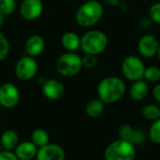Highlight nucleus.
I'll return each instance as SVG.
<instances>
[{
    "label": "nucleus",
    "instance_id": "nucleus-1",
    "mask_svg": "<svg viewBox=\"0 0 160 160\" xmlns=\"http://www.w3.org/2000/svg\"><path fill=\"white\" fill-rule=\"evenodd\" d=\"M127 86L125 82L114 76H109L102 79L97 88L98 98L107 104H112L119 101L125 96Z\"/></svg>",
    "mask_w": 160,
    "mask_h": 160
},
{
    "label": "nucleus",
    "instance_id": "nucleus-2",
    "mask_svg": "<svg viewBox=\"0 0 160 160\" xmlns=\"http://www.w3.org/2000/svg\"><path fill=\"white\" fill-rule=\"evenodd\" d=\"M104 8L98 0H88L79 7L75 14L78 25L89 28L97 24L102 18Z\"/></svg>",
    "mask_w": 160,
    "mask_h": 160
},
{
    "label": "nucleus",
    "instance_id": "nucleus-3",
    "mask_svg": "<svg viewBox=\"0 0 160 160\" xmlns=\"http://www.w3.org/2000/svg\"><path fill=\"white\" fill-rule=\"evenodd\" d=\"M108 44L107 35L100 30L87 31L81 38V49L86 54L98 55L107 49Z\"/></svg>",
    "mask_w": 160,
    "mask_h": 160
},
{
    "label": "nucleus",
    "instance_id": "nucleus-4",
    "mask_svg": "<svg viewBox=\"0 0 160 160\" xmlns=\"http://www.w3.org/2000/svg\"><path fill=\"white\" fill-rule=\"evenodd\" d=\"M135 158V145L129 141L120 139L111 142L104 152L105 160H134Z\"/></svg>",
    "mask_w": 160,
    "mask_h": 160
},
{
    "label": "nucleus",
    "instance_id": "nucleus-5",
    "mask_svg": "<svg viewBox=\"0 0 160 160\" xmlns=\"http://www.w3.org/2000/svg\"><path fill=\"white\" fill-rule=\"evenodd\" d=\"M55 68L57 72L64 77L76 76L83 68L82 57L75 52H65L58 57Z\"/></svg>",
    "mask_w": 160,
    "mask_h": 160
},
{
    "label": "nucleus",
    "instance_id": "nucleus-6",
    "mask_svg": "<svg viewBox=\"0 0 160 160\" xmlns=\"http://www.w3.org/2000/svg\"><path fill=\"white\" fill-rule=\"evenodd\" d=\"M121 70L127 80L135 82L143 79L145 66L140 57L136 55H129L123 60Z\"/></svg>",
    "mask_w": 160,
    "mask_h": 160
},
{
    "label": "nucleus",
    "instance_id": "nucleus-7",
    "mask_svg": "<svg viewBox=\"0 0 160 160\" xmlns=\"http://www.w3.org/2000/svg\"><path fill=\"white\" fill-rule=\"evenodd\" d=\"M38 69V66L34 57L29 55L21 57L14 68L16 77L21 81H29L33 79Z\"/></svg>",
    "mask_w": 160,
    "mask_h": 160
},
{
    "label": "nucleus",
    "instance_id": "nucleus-8",
    "mask_svg": "<svg viewBox=\"0 0 160 160\" xmlns=\"http://www.w3.org/2000/svg\"><path fill=\"white\" fill-rule=\"evenodd\" d=\"M20 101V92L11 82H5L0 86V105L6 109L15 107Z\"/></svg>",
    "mask_w": 160,
    "mask_h": 160
},
{
    "label": "nucleus",
    "instance_id": "nucleus-9",
    "mask_svg": "<svg viewBox=\"0 0 160 160\" xmlns=\"http://www.w3.org/2000/svg\"><path fill=\"white\" fill-rule=\"evenodd\" d=\"M159 45V40L155 35L145 34L138 41V51L142 57L152 58L158 55Z\"/></svg>",
    "mask_w": 160,
    "mask_h": 160
},
{
    "label": "nucleus",
    "instance_id": "nucleus-10",
    "mask_svg": "<svg viewBox=\"0 0 160 160\" xmlns=\"http://www.w3.org/2000/svg\"><path fill=\"white\" fill-rule=\"evenodd\" d=\"M20 15L26 21L38 19L43 12V3L41 0H22L19 8Z\"/></svg>",
    "mask_w": 160,
    "mask_h": 160
},
{
    "label": "nucleus",
    "instance_id": "nucleus-11",
    "mask_svg": "<svg viewBox=\"0 0 160 160\" xmlns=\"http://www.w3.org/2000/svg\"><path fill=\"white\" fill-rule=\"evenodd\" d=\"M41 90L44 97L50 100H58L65 94L64 84L56 79L46 80L41 85Z\"/></svg>",
    "mask_w": 160,
    "mask_h": 160
},
{
    "label": "nucleus",
    "instance_id": "nucleus-12",
    "mask_svg": "<svg viewBox=\"0 0 160 160\" xmlns=\"http://www.w3.org/2000/svg\"><path fill=\"white\" fill-rule=\"evenodd\" d=\"M37 160H65L66 154L64 149L55 143H49L41 148H38Z\"/></svg>",
    "mask_w": 160,
    "mask_h": 160
},
{
    "label": "nucleus",
    "instance_id": "nucleus-13",
    "mask_svg": "<svg viewBox=\"0 0 160 160\" xmlns=\"http://www.w3.org/2000/svg\"><path fill=\"white\" fill-rule=\"evenodd\" d=\"M45 49V40L42 37L38 35L30 36L24 44V50L27 55L31 57H36L40 55Z\"/></svg>",
    "mask_w": 160,
    "mask_h": 160
},
{
    "label": "nucleus",
    "instance_id": "nucleus-14",
    "mask_svg": "<svg viewBox=\"0 0 160 160\" xmlns=\"http://www.w3.org/2000/svg\"><path fill=\"white\" fill-rule=\"evenodd\" d=\"M38 148L29 141L22 142L14 149V154L19 160H31L36 158Z\"/></svg>",
    "mask_w": 160,
    "mask_h": 160
},
{
    "label": "nucleus",
    "instance_id": "nucleus-15",
    "mask_svg": "<svg viewBox=\"0 0 160 160\" xmlns=\"http://www.w3.org/2000/svg\"><path fill=\"white\" fill-rule=\"evenodd\" d=\"M149 93L148 83L143 80H139L132 82L129 88V96L135 101L143 100Z\"/></svg>",
    "mask_w": 160,
    "mask_h": 160
},
{
    "label": "nucleus",
    "instance_id": "nucleus-16",
    "mask_svg": "<svg viewBox=\"0 0 160 160\" xmlns=\"http://www.w3.org/2000/svg\"><path fill=\"white\" fill-rule=\"evenodd\" d=\"M61 44L68 52H76L81 48V37L74 32H67L61 38Z\"/></svg>",
    "mask_w": 160,
    "mask_h": 160
},
{
    "label": "nucleus",
    "instance_id": "nucleus-17",
    "mask_svg": "<svg viewBox=\"0 0 160 160\" xmlns=\"http://www.w3.org/2000/svg\"><path fill=\"white\" fill-rule=\"evenodd\" d=\"M0 142L4 150L12 151L19 144V135L15 130L8 129L1 135Z\"/></svg>",
    "mask_w": 160,
    "mask_h": 160
},
{
    "label": "nucleus",
    "instance_id": "nucleus-18",
    "mask_svg": "<svg viewBox=\"0 0 160 160\" xmlns=\"http://www.w3.org/2000/svg\"><path fill=\"white\" fill-rule=\"evenodd\" d=\"M104 102L102 100H100L98 98H94L91 99L87 102L86 106H85V112L86 114L91 117V118H98L99 117L105 109L104 106Z\"/></svg>",
    "mask_w": 160,
    "mask_h": 160
},
{
    "label": "nucleus",
    "instance_id": "nucleus-19",
    "mask_svg": "<svg viewBox=\"0 0 160 160\" xmlns=\"http://www.w3.org/2000/svg\"><path fill=\"white\" fill-rule=\"evenodd\" d=\"M31 142L38 147L41 148L47 144H49L50 142V136L47 133V131L43 128H37L32 132L31 135Z\"/></svg>",
    "mask_w": 160,
    "mask_h": 160
},
{
    "label": "nucleus",
    "instance_id": "nucleus-20",
    "mask_svg": "<svg viewBox=\"0 0 160 160\" xmlns=\"http://www.w3.org/2000/svg\"><path fill=\"white\" fill-rule=\"evenodd\" d=\"M142 116L149 121H156L160 118V108L153 103L146 104L142 111Z\"/></svg>",
    "mask_w": 160,
    "mask_h": 160
},
{
    "label": "nucleus",
    "instance_id": "nucleus-21",
    "mask_svg": "<svg viewBox=\"0 0 160 160\" xmlns=\"http://www.w3.org/2000/svg\"><path fill=\"white\" fill-rule=\"evenodd\" d=\"M143 78L149 82H158L160 81V68L157 66H149L145 68Z\"/></svg>",
    "mask_w": 160,
    "mask_h": 160
},
{
    "label": "nucleus",
    "instance_id": "nucleus-22",
    "mask_svg": "<svg viewBox=\"0 0 160 160\" xmlns=\"http://www.w3.org/2000/svg\"><path fill=\"white\" fill-rule=\"evenodd\" d=\"M149 139L154 143L160 144V118L154 121L149 128Z\"/></svg>",
    "mask_w": 160,
    "mask_h": 160
},
{
    "label": "nucleus",
    "instance_id": "nucleus-23",
    "mask_svg": "<svg viewBox=\"0 0 160 160\" xmlns=\"http://www.w3.org/2000/svg\"><path fill=\"white\" fill-rule=\"evenodd\" d=\"M16 8L15 0H0V13L4 16H8L14 12Z\"/></svg>",
    "mask_w": 160,
    "mask_h": 160
},
{
    "label": "nucleus",
    "instance_id": "nucleus-24",
    "mask_svg": "<svg viewBox=\"0 0 160 160\" xmlns=\"http://www.w3.org/2000/svg\"><path fill=\"white\" fill-rule=\"evenodd\" d=\"M9 43L5 35L0 31V62L4 61L9 53Z\"/></svg>",
    "mask_w": 160,
    "mask_h": 160
},
{
    "label": "nucleus",
    "instance_id": "nucleus-25",
    "mask_svg": "<svg viewBox=\"0 0 160 160\" xmlns=\"http://www.w3.org/2000/svg\"><path fill=\"white\" fill-rule=\"evenodd\" d=\"M133 133H134V129L132 128V127L129 126V125H128V124H125V125H122V126L119 128V130H118V137H119L120 140L131 142Z\"/></svg>",
    "mask_w": 160,
    "mask_h": 160
},
{
    "label": "nucleus",
    "instance_id": "nucleus-26",
    "mask_svg": "<svg viewBox=\"0 0 160 160\" xmlns=\"http://www.w3.org/2000/svg\"><path fill=\"white\" fill-rule=\"evenodd\" d=\"M82 67L87 69H93L98 64V57H97V55H94V54H86L85 53V55L83 57H82Z\"/></svg>",
    "mask_w": 160,
    "mask_h": 160
},
{
    "label": "nucleus",
    "instance_id": "nucleus-27",
    "mask_svg": "<svg viewBox=\"0 0 160 160\" xmlns=\"http://www.w3.org/2000/svg\"><path fill=\"white\" fill-rule=\"evenodd\" d=\"M149 17L152 22L160 24V1L154 3L149 8Z\"/></svg>",
    "mask_w": 160,
    "mask_h": 160
},
{
    "label": "nucleus",
    "instance_id": "nucleus-28",
    "mask_svg": "<svg viewBox=\"0 0 160 160\" xmlns=\"http://www.w3.org/2000/svg\"><path fill=\"white\" fill-rule=\"evenodd\" d=\"M0 160H19L16 155L11 151L4 150L3 152H0Z\"/></svg>",
    "mask_w": 160,
    "mask_h": 160
},
{
    "label": "nucleus",
    "instance_id": "nucleus-29",
    "mask_svg": "<svg viewBox=\"0 0 160 160\" xmlns=\"http://www.w3.org/2000/svg\"><path fill=\"white\" fill-rule=\"evenodd\" d=\"M144 141V135L142 131H135L134 130V133H133V136H132V139H131V142L133 144H140L142 143V142Z\"/></svg>",
    "mask_w": 160,
    "mask_h": 160
},
{
    "label": "nucleus",
    "instance_id": "nucleus-30",
    "mask_svg": "<svg viewBox=\"0 0 160 160\" xmlns=\"http://www.w3.org/2000/svg\"><path fill=\"white\" fill-rule=\"evenodd\" d=\"M153 97L154 98L160 103V83H158L153 88Z\"/></svg>",
    "mask_w": 160,
    "mask_h": 160
},
{
    "label": "nucleus",
    "instance_id": "nucleus-31",
    "mask_svg": "<svg viewBox=\"0 0 160 160\" xmlns=\"http://www.w3.org/2000/svg\"><path fill=\"white\" fill-rule=\"evenodd\" d=\"M3 22H4V15L0 13V27L2 26Z\"/></svg>",
    "mask_w": 160,
    "mask_h": 160
},
{
    "label": "nucleus",
    "instance_id": "nucleus-32",
    "mask_svg": "<svg viewBox=\"0 0 160 160\" xmlns=\"http://www.w3.org/2000/svg\"><path fill=\"white\" fill-rule=\"evenodd\" d=\"M158 58H159V61H160V45H159V49H158Z\"/></svg>",
    "mask_w": 160,
    "mask_h": 160
}]
</instances>
